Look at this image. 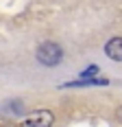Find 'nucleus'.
Segmentation results:
<instances>
[{
    "mask_svg": "<svg viewBox=\"0 0 122 127\" xmlns=\"http://www.w3.org/2000/svg\"><path fill=\"white\" fill-rule=\"evenodd\" d=\"M35 57H37V62L44 64V66H57L63 59V48H61L57 42H44L37 48Z\"/></svg>",
    "mask_w": 122,
    "mask_h": 127,
    "instance_id": "obj_1",
    "label": "nucleus"
},
{
    "mask_svg": "<svg viewBox=\"0 0 122 127\" xmlns=\"http://www.w3.org/2000/svg\"><path fill=\"white\" fill-rule=\"evenodd\" d=\"M52 123H55V116L50 110H35L24 118L22 127H52Z\"/></svg>",
    "mask_w": 122,
    "mask_h": 127,
    "instance_id": "obj_2",
    "label": "nucleus"
},
{
    "mask_svg": "<svg viewBox=\"0 0 122 127\" xmlns=\"http://www.w3.org/2000/svg\"><path fill=\"white\" fill-rule=\"evenodd\" d=\"M105 55L111 62H122V37H111L105 44Z\"/></svg>",
    "mask_w": 122,
    "mask_h": 127,
    "instance_id": "obj_3",
    "label": "nucleus"
},
{
    "mask_svg": "<svg viewBox=\"0 0 122 127\" xmlns=\"http://www.w3.org/2000/svg\"><path fill=\"white\" fill-rule=\"evenodd\" d=\"M109 81L102 79V77H89V79H79V81H70V83H63L61 88H89V86H107Z\"/></svg>",
    "mask_w": 122,
    "mask_h": 127,
    "instance_id": "obj_4",
    "label": "nucleus"
},
{
    "mask_svg": "<svg viewBox=\"0 0 122 127\" xmlns=\"http://www.w3.org/2000/svg\"><path fill=\"white\" fill-rule=\"evenodd\" d=\"M98 70H100V68H98L96 64H92V66H87L85 70L81 72V79H89V77H96V75H98Z\"/></svg>",
    "mask_w": 122,
    "mask_h": 127,
    "instance_id": "obj_5",
    "label": "nucleus"
},
{
    "mask_svg": "<svg viewBox=\"0 0 122 127\" xmlns=\"http://www.w3.org/2000/svg\"><path fill=\"white\" fill-rule=\"evenodd\" d=\"M118 118H120V121H122V107H120V110H118Z\"/></svg>",
    "mask_w": 122,
    "mask_h": 127,
    "instance_id": "obj_6",
    "label": "nucleus"
}]
</instances>
